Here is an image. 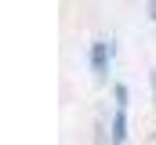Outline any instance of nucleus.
<instances>
[{"mask_svg": "<svg viewBox=\"0 0 156 145\" xmlns=\"http://www.w3.org/2000/svg\"><path fill=\"white\" fill-rule=\"evenodd\" d=\"M109 55H113L109 40H94V44H91V69H94V80H105V69H109Z\"/></svg>", "mask_w": 156, "mask_h": 145, "instance_id": "obj_1", "label": "nucleus"}, {"mask_svg": "<svg viewBox=\"0 0 156 145\" xmlns=\"http://www.w3.org/2000/svg\"><path fill=\"white\" fill-rule=\"evenodd\" d=\"M127 142V116H123V109H116V116H113V145H123Z\"/></svg>", "mask_w": 156, "mask_h": 145, "instance_id": "obj_2", "label": "nucleus"}, {"mask_svg": "<svg viewBox=\"0 0 156 145\" xmlns=\"http://www.w3.org/2000/svg\"><path fill=\"white\" fill-rule=\"evenodd\" d=\"M116 105H120V109H127V87H123V83L116 87Z\"/></svg>", "mask_w": 156, "mask_h": 145, "instance_id": "obj_3", "label": "nucleus"}, {"mask_svg": "<svg viewBox=\"0 0 156 145\" xmlns=\"http://www.w3.org/2000/svg\"><path fill=\"white\" fill-rule=\"evenodd\" d=\"M149 11H153V18H156V4H149Z\"/></svg>", "mask_w": 156, "mask_h": 145, "instance_id": "obj_4", "label": "nucleus"}]
</instances>
